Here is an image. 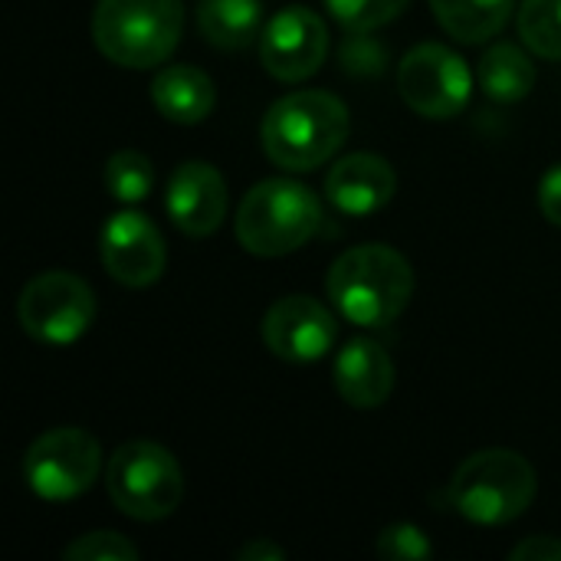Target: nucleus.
Listing matches in <instances>:
<instances>
[{"instance_id":"6ab92c4d","label":"nucleus","mask_w":561,"mask_h":561,"mask_svg":"<svg viewBox=\"0 0 561 561\" xmlns=\"http://www.w3.org/2000/svg\"><path fill=\"white\" fill-rule=\"evenodd\" d=\"M437 23L467 46L490 43L510 23L516 0H427Z\"/></svg>"},{"instance_id":"ddd939ff","label":"nucleus","mask_w":561,"mask_h":561,"mask_svg":"<svg viewBox=\"0 0 561 561\" xmlns=\"http://www.w3.org/2000/svg\"><path fill=\"white\" fill-rule=\"evenodd\" d=\"M230 194L224 174L207 161H184L164 187V210L184 237H210L227 220Z\"/></svg>"},{"instance_id":"5701e85b","label":"nucleus","mask_w":561,"mask_h":561,"mask_svg":"<svg viewBox=\"0 0 561 561\" xmlns=\"http://www.w3.org/2000/svg\"><path fill=\"white\" fill-rule=\"evenodd\" d=\"M375 549L381 559L388 561H427L434 556L427 533L414 523H394V526L381 529Z\"/></svg>"},{"instance_id":"6e6552de","label":"nucleus","mask_w":561,"mask_h":561,"mask_svg":"<svg viewBox=\"0 0 561 561\" xmlns=\"http://www.w3.org/2000/svg\"><path fill=\"white\" fill-rule=\"evenodd\" d=\"M102 473V447L82 427H53L23 454V480L46 503L85 496Z\"/></svg>"},{"instance_id":"412c9836","label":"nucleus","mask_w":561,"mask_h":561,"mask_svg":"<svg viewBox=\"0 0 561 561\" xmlns=\"http://www.w3.org/2000/svg\"><path fill=\"white\" fill-rule=\"evenodd\" d=\"M516 26L529 53L561 62V0H523Z\"/></svg>"},{"instance_id":"9d476101","label":"nucleus","mask_w":561,"mask_h":561,"mask_svg":"<svg viewBox=\"0 0 561 561\" xmlns=\"http://www.w3.org/2000/svg\"><path fill=\"white\" fill-rule=\"evenodd\" d=\"M329 56V26L325 20L302 3L276 10L260 36L263 69L279 82H306L322 69Z\"/></svg>"},{"instance_id":"a211bd4d","label":"nucleus","mask_w":561,"mask_h":561,"mask_svg":"<svg viewBox=\"0 0 561 561\" xmlns=\"http://www.w3.org/2000/svg\"><path fill=\"white\" fill-rule=\"evenodd\" d=\"M477 82L493 102L513 105V102H523L536 89V62L523 46L496 43L477 62Z\"/></svg>"},{"instance_id":"0eeeda50","label":"nucleus","mask_w":561,"mask_h":561,"mask_svg":"<svg viewBox=\"0 0 561 561\" xmlns=\"http://www.w3.org/2000/svg\"><path fill=\"white\" fill-rule=\"evenodd\" d=\"M95 293L92 286L66 270L36 273L16 296V322L39 345H72L95 322Z\"/></svg>"},{"instance_id":"1a4fd4ad","label":"nucleus","mask_w":561,"mask_h":561,"mask_svg":"<svg viewBox=\"0 0 561 561\" xmlns=\"http://www.w3.org/2000/svg\"><path fill=\"white\" fill-rule=\"evenodd\" d=\"M398 92L411 112L447 122L457 118L473 95V72L460 53L444 43H421L398 66Z\"/></svg>"},{"instance_id":"423d86ee","label":"nucleus","mask_w":561,"mask_h":561,"mask_svg":"<svg viewBox=\"0 0 561 561\" xmlns=\"http://www.w3.org/2000/svg\"><path fill=\"white\" fill-rule=\"evenodd\" d=\"M105 490L122 516L161 523L184 500V470L168 447L154 440H128L108 457Z\"/></svg>"},{"instance_id":"f257e3e1","label":"nucleus","mask_w":561,"mask_h":561,"mask_svg":"<svg viewBox=\"0 0 561 561\" xmlns=\"http://www.w3.org/2000/svg\"><path fill=\"white\" fill-rule=\"evenodd\" d=\"M325 293L345 322L368 332L388 329L414 296V270L401 250L388 243H362L332 263Z\"/></svg>"},{"instance_id":"b1692460","label":"nucleus","mask_w":561,"mask_h":561,"mask_svg":"<svg viewBox=\"0 0 561 561\" xmlns=\"http://www.w3.org/2000/svg\"><path fill=\"white\" fill-rule=\"evenodd\" d=\"M66 561H138V546L122 533H85L66 546Z\"/></svg>"},{"instance_id":"4468645a","label":"nucleus","mask_w":561,"mask_h":561,"mask_svg":"<svg viewBox=\"0 0 561 561\" xmlns=\"http://www.w3.org/2000/svg\"><path fill=\"white\" fill-rule=\"evenodd\" d=\"M398 194V174L388 158L355 151L339 158L325 174V197L348 217H368L388 207Z\"/></svg>"},{"instance_id":"393cba45","label":"nucleus","mask_w":561,"mask_h":561,"mask_svg":"<svg viewBox=\"0 0 561 561\" xmlns=\"http://www.w3.org/2000/svg\"><path fill=\"white\" fill-rule=\"evenodd\" d=\"M539 207H542V217L561 227V164H552L542 181H539Z\"/></svg>"},{"instance_id":"f3484780","label":"nucleus","mask_w":561,"mask_h":561,"mask_svg":"<svg viewBox=\"0 0 561 561\" xmlns=\"http://www.w3.org/2000/svg\"><path fill=\"white\" fill-rule=\"evenodd\" d=\"M197 26L201 36L224 53L247 49L263 36V0H201Z\"/></svg>"},{"instance_id":"4be33fe9","label":"nucleus","mask_w":561,"mask_h":561,"mask_svg":"<svg viewBox=\"0 0 561 561\" xmlns=\"http://www.w3.org/2000/svg\"><path fill=\"white\" fill-rule=\"evenodd\" d=\"M339 26L348 33H371L398 20L411 0H322Z\"/></svg>"},{"instance_id":"dca6fc26","label":"nucleus","mask_w":561,"mask_h":561,"mask_svg":"<svg viewBox=\"0 0 561 561\" xmlns=\"http://www.w3.org/2000/svg\"><path fill=\"white\" fill-rule=\"evenodd\" d=\"M151 102L174 125H201L217 105V89L204 69L187 62H171L158 69L151 82Z\"/></svg>"},{"instance_id":"39448f33","label":"nucleus","mask_w":561,"mask_h":561,"mask_svg":"<svg viewBox=\"0 0 561 561\" xmlns=\"http://www.w3.org/2000/svg\"><path fill=\"white\" fill-rule=\"evenodd\" d=\"M181 33V0H99L92 10V43L122 69H154L168 62Z\"/></svg>"},{"instance_id":"a878e982","label":"nucleus","mask_w":561,"mask_h":561,"mask_svg":"<svg viewBox=\"0 0 561 561\" xmlns=\"http://www.w3.org/2000/svg\"><path fill=\"white\" fill-rule=\"evenodd\" d=\"M513 561H561V539L552 536H533V539H523L513 552Z\"/></svg>"},{"instance_id":"aec40b11","label":"nucleus","mask_w":561,"mask_h":561,"mask_svg":"<svg viewBox=\"0 0 561 561\" xmlns=\"http://www.w3.org/2000/svg\"><path fill=\"white\" fill-rule=\"evenodd\" d=\"M102 181L118 204L135 207L148 201V194L154 191V161L138 148H122L105 161Z\"/></svg>"},{"instance_id":"7ed1b4c3","label":"nucleus","mask_w":561,"mask_h":561,"mask_svg":"<svg viewBox=\"0 0 561 561\" xmlns=\"http://www.w3.org/2000/svg\"><path fill=\"white\" fill-rule=\"evenodd\" d=\"M539 477L536 467L506 447H490L470 454L454 480L447 483V503L457 516L473 526H510L516 523L536 500Z\"/></svg>"},{"instance_id":"f03ea898","label":"nucleus","mask_w":561,"mask_h":561,"mask_svg":"<svg viewBox=\"0 0 561 561\" xmlns=\"http://www.w3.org/2000/svg\"><path fill=\"white\" fill-rule=\"evenodd\" d=\"M348 138V105L325 89H299L276 99L260 125L266 158L289 171L306 174L339 154Z\"/></svg>"},{"instance_id":"9b49d317","label":"nucleus","mask_w":561,"mask_h":561,"mask_svg":"<svg viewBox=\"0 0 561 561\" xmlns=\"http://www.w3.org/2000/svg\"><path fill=\"white\" fill-rule=\"evenodd\" d=\"M260 335H263V345L276 358L289 365H309V362L325 358L335 348L339 319L325 302L293 293V296L276 299L266 309Z\"/></svg>"},{"instance_id":"2eb2a0df","label":"nucleus","mask_w":561,"mask_h":561,"mask_svg":"<svg viewBox=\"0 0 561 561\" xmlns=\"http://www.w3.org/2000/svg\"><path fill=\"white\" fill-rule=\"evenodd\" d=\"M335 391L358 411H375L394 394V358L375 339H348L332 365Z\"/></svg>"},{"instance_id":"f8f14e48","label":"nucleus","mask_w":561,"mask_h":561,"mask_svg":"<svg viewBox=\"0 0 561 561\" xmlns=\"http://www.w3.org/2000/svg\"><path fill=\"white\" fill-rule=\"evenodd\" d=\"M99 256L105 273L128 289H145L158 283L168 266V247L161 230L154 227L151 217L131 207L112 214L102 224Z\"/></svg>"},{"instance_id":"bb28decb","label":"nucleus","mask_w":561,"mask_h":561,"mask_svg":"<svg viewBox=\"0 0 561 561\" xmlns=\"http://www.w3.org/2000/svg\"><path fill=\"white\" fill-rule=\"evenodd\" d=\"M286 556L276 542H270V539H253V542H247V546H240L237 552H233V559L237 561H279Z\"/></svg>"},{"instance_id":"20e7f679","label":"nucleus","mask_w":561,"mask_h":561,"mask_svg":"<svg viewBox=\"0 0 561 561\" xmlns=\"http://www.w3.org/2000/svg\"><path fill=\"white\" fill-rule=\"evenodd\" d=\"M322 224V204L302 181L266 178L253 184L237 207V240L247 253L276 260L306 247Z\"/></svg>"}]
</instances>
